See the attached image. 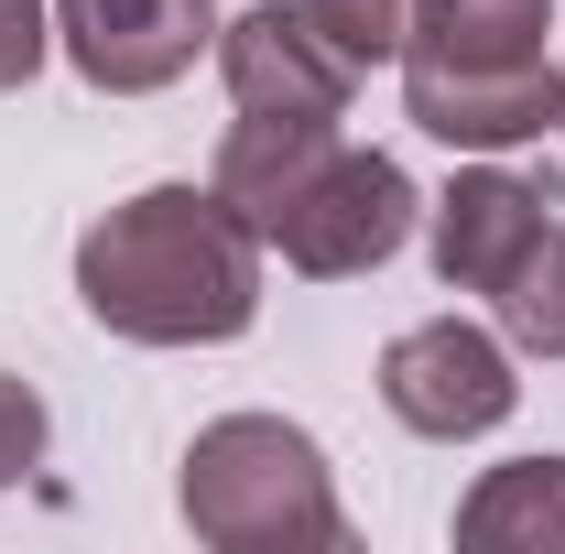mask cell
<instances>
[{
    "label": "cell",
    "mask_w": 565,
    "mask_h": 554,
    "mask_svg": "<svg viewBox=\"0 0 565 554\" xmlns=\"http://www.w3.org/2000/svg\"><path fill=\"white\" fill-rule=\"evenodd\" d=\"M262 262L217 185H141L76 228V305L131 348H228L262 327Z\"/></svg>",
    "instance_id": "1"
},
{
    "label": "cell",
    "mask_w": 565,
    "mask_h": 554,
    "mask_svg": "<svg viewBox=\"0 0 565 554\" xmlns=\"http://www.w3.org/2000/svg\"><path fill=\"white\" fill-rule=\"evenodd\" d=\"M174 511L185 533L217 554H338L349 511H338V468L305 424L282 414H217L196 424L185 468H174Z\"/></svg>",
    "instance_id": "2"
},
{
    "label": "cell",
    "mask_w": 565,
    "mask_h": 554,
    "mask_svg": "<svg viewBox=\"0 0 565 554\" xmlns=\"http://www.w3.org/2000/svg\"><path fill=\"white\" fill-rule=\"evenodd\" d=\"M414 174L392 163V152H370V141H327L294 185L273 196V217H262V251H273L282 273H305V283H349V273H381L403 239H414Z\"/></svg>",
    "instance_id": "3"
},
{
    "label": "cell",
    "mask_w": 565,
    "mask_h": 554,
    "mask_svg": "<svg viewBox=\"0 0 565 554\" xmlns=\"http://www.w3.org/2000/svg\"><path fill=\"white\" fill-rule=\"evenodd\" d=\"M511 403H522L511 338L479 327V316H424L381 348V414L424 446H479V435L511 424Z\"/></svg>",
    "instance_id": "4"
},
{
    "label": "cell",
    "mask_w": 565,
    "mask_h": 554,
    "mask_svg": "<svg viewBox=\"0 0 565 554\" xmlns=\"http://www.w3.org/2000/svg\"><path fill=\"white\" fill-rule=\"evenodd\" d=\"M555 174H533V163H500V152H468L457 174H446V196H424V262L446 294H490L533 239H544V217H555Z\"/></svg>",
    "instance_id": "5"
},
{
    "label": "cell",
    "mask_w": 565,
    "mask_h": 554,
    "mask_svg": "<svg viewBox=\"0 0 565 554\" xmlns=\"http://www.w3.org/2000/svg\"><path fill=\"white\" fill-rule=\"evenodd\" d=\"M55 55L98 98H163L217 55V0H55Z\"/></svg>",
    "instance_id": "6"
},
{
    "label": "cell",
    "mask_w": 565,
    "mask_h": 554,
    "mask_svg": "<svg viewBox=\"0 0 565 554\" xmlns=\"http://www.w3.org/2000/svg\"><path fill=\"white\" fill-rule=\"evenodd\" d=\"M217 87L250 120H349L359 76L316 44V22L294 0H250L239 22H217Z\"/></svg>",
    "instance_id": "7"
},
{
    "label": "cell",
    "mask_w": 565,
    "mask_h": 554,
    "mask_svg": "<svg viewBox=\"0 0 565 554\" xmlns=\"http://www.w3.org/2000/svg\"><path fill=\"white\" fill-rule=\"evenodd\" d=\"M403 120L446 152H522L555 131V66H403Z\"/></svg>",
    "instance_id": "8"
},
{
    "label": "cell",
    "mask_w": 565,
    "mask_h": 554,
    "mask_svg": "<svg viewBox=\"0 0 565 554\" xmlns=\"http://www.w3.org/2000/svg\"><path fill=\"white\" fill-rule=\"evenodd\" d=\"M403 66H555V0H414Z\"/></svg>",
    "instance_id": "9"
},
{
    "label": "cell",
    "mask_w": 565,
    "mask_h": 554,
    "mask_svg": "<svg viewBox=\"0 0 565 554\" xmlns=\"http://www.w3.org/2000/svg\"><path fill=\"white\" fill-rule=\"evenodd\" d=\"M457 554H565V457H500L457 500Z\"/></svg>",
    "instance_id": "10"
},
{
    "label": "cell",
    "mask_w": 565,
    "mask_h": 554,
    "mask_svg": "<svg viewBox=\"0 0 565 554\" xmlns=\"http://www.w3.org/2000/svg\"><path fill=\"white\" fill-rule=\"evenodd\" d=\"M490 316L511 359H565V217H544V239L490 283Z\"/></svg>",
    "instance_id": "11"
},
{
    "label": "cell",
    "mask_w": 565,
    "mask_h": 554,
    "mask_svg": "<svg viewBox=\"0 0 565 554\" xmlns=\"http://www.w3.org/2000/svg\"><path fill=\"white\" fill-rule=\"evenodd\" d=\"M305 22H316V44L338 55L349 76L370 66H403V33H414V0H294Z\"/></svg>",
    "instance_id": "12"
},
{
    "label": "cell",
    "mask_w": 565,
    "mask_h": 554,
    "mask_svg": "<svg viewBox=\"0 0 565 554\" xmlns=\"http://www.w3.org/2000/svg\"><path fill=\"white\" fill-rule=\"evenodd\" d=\"M44 446H55V414H44V392L22 381V370H0V489H22L44 468Z\"/></svg>",
    "instance_id": "13"
},
{
    "label": "cell",
    "mask_w": 565,
    "mask_h": 554,
    "mask_svg": "<svg viewBox=\"0 0 565 554\" xmlns=\"http://www.w3.org/2000/svg\"><path fill=\"white\" fill-rule=\"evenodd\" d=\"M44 55H55V0H0V98L33 87Z\"/></svg>",
    "instance_id": "14"
},
{
    "label": "cell",
    "mask_w": 565,
    "mask_h": 554,
    "mask_svg": "<svg viewBox=\"0 0 565 554\" xmlns=\"http://www.w3.org/2000/svg\"><path fill=\"white\" fill-rule=\"evenodd\" d=\"M555 131H565V44H555Z\"/></svg>",
    "instance_id": "15"
}]
</instances>
